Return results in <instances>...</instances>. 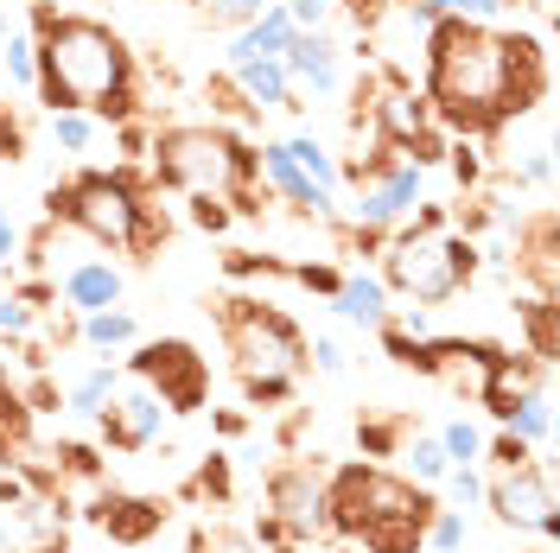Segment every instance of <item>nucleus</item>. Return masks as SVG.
I'll return each mask as SVG.
<instances>
[{
	"label": "nucleus",
	"instance_id": "nucleus-1",
	"mask_svg": "<svg viewBox=\"0 0 560 553\" xmlns=\"http://www.w3.org/2000/svg\"><path fill=\"white\" fill-rule=\"evenodd\" d=\"M420 70H427L420 96L433 108V121H446L465 140L510 128L548 90L541 38L478 26V20H433V33L420 38Z\"/></svg>",
	"mask_w": 560,
	"mask_h": 553
},
{
	"label": "nucleus",
	"instance_id": "nucleus-2",
	"mask_svg": "<svg viewBox=\"0 0 560 553\" xmlns=\"http://www.w3.org/2000/svg\"><path fill=\"white\" fill-rule=\"evenodd\" d=\"M33 38H38V90L45 108H77V115H135V51L128 38L90 20V13H58L33 7Z\"/></svg>",
	"mask_w": 560,
	"mask_h": 553
},
{
	"label": "nucleus",
	"instance_id": "nucleus-3",
	"mask_svg": "<svg viewBox=\"0 0 560 553\" xmlns=\"http://www.w3.org/2000/svg\"><path fill=\"white\" fill-rule=\"evenodd\" d=\"M433 496L415 478H395L376 464H345L331 484H325V516L331 534H345L370 553H420V534L433 521Z\"/></svg>",
	"mask_w": 560,
	"mask_h": 553
},
{
	"label": "nucleus",
	"instance_id": "nucleus-4",
	"mask_svg": "<svg viewBox=\"0 0 560 553\" xmlns=\"http://www.w3.org/2000/svg\"><path fill=\"white\" fill-rule=\"evenodd\" d=\"M153 178L178 191V198H210V204H230V216H255V146L217 121H178L153 134Z\"/></svg>",
	"mask_w": 560,
	"mask_h": 553
},
{
	"label": "nucleus",
	"instance_id": "nucleus-5",
	"mask_svg": "<svg viewBox=\"0 0 560 553\" xmlns=\"http://www.w3.org/2000/svg\"><path fill=\"white\" fill-rule=\"evenodd\" d=\"M217 331L230 350V369L243 381V395L255 408H280L293 401V388L306 381V331L268 299H223L217 306Z\"/></svg>",
	"mask_w": 560,
	"mask_h": 553
},
{
	"label": "nucleus",
	"instance_id": "nucleus-6",
	"mask_svg": "<svg viewBox=\"0 0 560 553\" xmlns=\"http://www.w3.org/2000/svg\"><path fill=\"white\" fill-rule=\"evenodd\" d=\"M51 223L77 230L90 248L140 255L166 236V216H153L147 191L128 173H77L51 191Z\"/></svg>",
	"mask_w": 560,
	"mask_h": 553
},
{
	"label": "nucleus",
	"instance_id": "nucleus-7",
	"mask_svg": "<svg viewBox=\"0 0 560 553\" xmlns=\"http://www.w3.org/2000/svg\"><path fill=\"white\" fill-rule=\"evenodd\" d=\"M478 274V243L458 236L440 210H420L415 230H401L383 248V286L401 293L408 306H446Z\"/></svg>",
	"mask_w": 560,
	"mask_h": 553
},
{
	"label": "nucleus",
	"instance_id": "nucleus-8",
	"mask_svg": "<svg viewBox=\"0 0 560 553\" xmlns=\"http://www.w3.org/2000/svg\"><path fill=\"white\" fill-rule=\"evenodd\" d=\"M350 185H357V204H350L357 236H388V230H401L420 204V166L415 160H376L370 173L350 166Z\"/></svg>",
	"mask_w": 560,
	"mask_h": 553
},
{
	"label": "nucleus",
	"instance_id": "nucleus-9",
	"mask_svg": "<svg viewBox=\"0 0 560 553\" xmlns=\"http://www.w3.org/2000/svg\"><path fill=\"white\" fill-rule=\"evenodd\" d=\"M485 503L497 509V521H503V528H528V534H541V541H555V534H560L555 478H548V464H541V458L497 471V478L485 484Z\"/></svg>",
	"mask_w": 560,
	"mask_h": 553
},
{
	"label": "nucleus",
	"instance_id": "nucleus-10",
	"mask_svg": "<svg viewBox=\"0 0 560 553\" xmlns=\"http://www.w3.org/2000/svg\"><path fill=\"white\" fill-rule=\"evenodd\" d=\"M128 369H135V381H147L160 401H166V414H191V408H205V356L191 344H178V338H160V344H140L135 356H128Z\"/></svg>",
	"mask_w": 560,
	"mask_h": 553
},
{
	"label": "nucleus",
	"instance_id": "nucleus-11",
	"mask_svg": "<svg viewBox=\"0 0 560 553\" xmlns=\"http://www.w3.org/2000/svg\"><path fill=\"white\" fill-rule=\"evenodd\" d=\"M268 516L287 528V541L331 534V516H325V484L313 478V464H280L275 478H268Z\"/></svg>",
	"mask_w": 560,
	"mask_h": 553
},
{
	"label": "nucleus",
	"instance_id": "nucleus-12",
	"mask_svg": "<svg viewBox=\"0 0 560 553\" xmlns=\"http://www.w3.org/2000/svg\"><path fill=\"white\" fill-rule=\"evenodd\" d=\"M96 420H103V439L115 451H147L160 439V426H166V401H160L147 381H135V388H115Z\"/></svg>",
	"mask_w": 560,
	"mask_h": 553
},
{
	"label": "nucleus",
	"instance_id": "nucleus-13",
	"mask_svg": "<svg viewBox=\"0 0 560 553\" xmlns=\"http://www.w3.org/2000/svg\"><path fill=\"white\" fill-rule=\"evenodd\" d=\"M280 64L293 77V90H313V96H338L345 90V51L331 45V33H293Z\"/></svg>",
	"mask_w": 560,
	"mask_h": 553
},
{
	"label": "nucleus",
	"instance_id": "nucleus-14",
	"mask_svg": "<svg viewBox=\"0 0 560 553\" xmlns=\"http://www.w3.org/2000/svg\"><path fill=\"white\" fill-rule=\"evenodd\" d=\"M255 173H261V185H268L275 198H287L293 210H306V216H331V198H325V191H318L300 166H293V153H287L280 140L255 146Z\"/></svg>",
	"mask_w": 560,
	"mask_h": 553
},
{
	"label": "nucleus",
	"instance_id": "nucleus-15",
	"mask_svg": "<svg viewBox=\"0 0 560 553\" xmlns=\"http://www.w3.org/2000/svg\"><path fill=\"white\" fill-rule=\"evenodd\" d=\"M58 293H65V306L83 318V311L121 306V293H128V274H121L115 261H70L65 280H58Z\"/></svg>",
	"mask_w": 560,
	"mask_h": 553
},
{
	"label": "nucleus",
	"instance_id": "nucleus-16",
	"mask_svg": "<svg viewBox=\"0 0 560 553\" xmlns=\"http://www.w3.org/2000/svg\"><path fill=\"white\" fill-rule=\"evenodd\" d=\"M230 90H236L255 115H261V108H306L280 58H248V64H230Z\"/></svg>",
	"mask_w": 560,
	"mask_h": 553
},
{
	"label": "nucleus",
	"instance_id": "nucleus-17",
	"mask_svg": "<svg viewBox=\"0 0 560 553\" xmlns=\"http://www.w3.org/2000/svg\"><path fill=\"white\" fill-rule=\"evenodd\" d=\"M331 311H338L345 325H363V331H376L383 318H395L383 274H370V268H350V274H338V286H331Z\"/></svg>",
	"mask_w": 560,
	"mask_h": 553
},
{
	"label": "nucleus",
	"instance_id": "nucleus-18",
	"mask_svg": "<svg viewBox=\"0 0 560 553\" xmlns=\"http://www.w3.org/2000/svg\"><path fill=\"white\" fill-rule=\"evenodd\" d=\"M293 33H300V26L287 20V7L275 0V7H261V13H255L248 26H236V33H230V51H223V64H248V58H280Z\"/></svg>",
	"mask_w": 560,
	"mask_h": 553
},
{
	"label": "nucleus",
	"instance_id": "nucleus-19",
	"mask_svg": "<svg viewBox=\"0 0 560 553\" xmlns=\"http://www.w3.org/2000/svg\"><path fill=\"white\" fill-rule=\"evenodd\" d=\"M96 521L108 528V541L135 548V541H147V534L166 521V509H160L153 496H103V503H96Z\"/></svg>",
	"mask_w": 560,
	"mask_h": 553
},
{
	"label": "nucleus",
	"instance_id": "nucleus-20",
	"mask_svg": "<svg viewBox=\"0 0 560 553\" xmlns=\"http://www.w3.org/2000/svg\"><path fill=\"white\" fill-rule=\"evenodd\" d=\"M0 77H7L20 96L38 90V38H33V26H7V38H0Z\"/></svg>",
	"mask_w": 560,
	"mask_h": 553
},
{
	"label": "nucleus",
	"instance_id": "nucleus-21",
	"mask_svg": "<svg viewBox=\"0 0 560 553\" xmlns=\"http://www.w3.org/2000/svg\"><path fill=\"white\" fill-rule=\"evenodd\" d=\"M77 338H83L90 350H128V344H140V318H135V311H121V306L83 311Z\"/></svg>",
	"mask_w": 560,
	"mask_h": 553
},
{
	"label": "nucleus",
	"instance_id": "nucleus-22",
	"mask_svg": "<svg viewBox=\"0 0 560 553\" xmlns=\"http://www.w3.org/2000/svg\"><path fill=\"white\" fill-rule=\"evenodd\" d=\"M503 426H510L516 439H528V446H548V439H555V401H548V388H528L523 401H510Z\"/></svg>",
	"mask_w": 560,
	"mask_h": 553
},
{
	"label": "nucleus",
	"instance_id": "nucleus-23",
	"mask_svg": "<svg viewBox=\"0 0 560 553\" xmlns=\"http://www.w3.org/2000/svg\"><path fill=\"white\" fill-rule=\"evenodd\" d=\"M280 146L293 153V166L313 178L325 198H338V191H345V166H338V160H331V153H325V146H318L313 134H293V140H280Z\"/></svg>",
	"mask_w": 560,
	"mask_h": 553
},
{
	"label": "nucleus",
	"instance_id": "nucleus-24",
	"mask_svg": "<svg viewBox=\"0 0 560 553\" xmlns=\"http://www.w3.org/2000/svg\"><path fill=\"white\" fill-rule=\"evenodd\" d=\"M115 388H121V369H115V363H96V369H83V376L70 381V395H65V408L70 414H103L108 408V395H115Z\"/></svg>",
	"mask_w": 560,
	"mask_h": 553
},
{
	"label": "nucleus",
	"instance_id": "nucleus-25",
	"mask_svg": "<svg viewBox=\"0 0 560 553\" xmlns=\"http://www.w3.org/2000/svg\"><path fill=\"white\" fill-rule=\"evenodd\" d=\"M516 255H523V268L535 274L541 299H555V216H535V230H528V248H516Z\"/></svg>",
	"mask_w": 560,
	"mask_h": 553
},
{
	"label": "nucleus",
	"instance_id": "nucleus-26",
	"mask_svg": "<svg viewBox=\"0 0 560 553\" xmlns=\"http://www.w3.org/2000/svg\"><path fill=\"white\" fill-rule=\"evenodd\" d=\"M401 458H408V471H415V484H440L446 478V446H440V433H415L408 446H401Z\"/></svg>",
	"mask_w": 560,
	"mask_h": 553
},
{
	"label": "nucleus",
	"instance_id": "nucleus-27",
	"mask_svg": "<svg viewBox=\"0 0 560 553\" xmlns=\"http://www.w3.org/2000/svg\"><path fill=\"white\" fill-rule=\"evenodd\" d=\"M51 140H58V153H90L96 146V115H77V108H58L51 115Z\"/></svg>",
	"mask_w": 560,
	"mask_h": 553
},
{
	"label": "nucleus",
	"instance_id": "nucleus-28",
	"mask_svg": "<svg viewBox=\"0 0 560 553\" xmlns=\"http://www.w3.org/2000/svg\"><path fill=\"white\" fill-rule=\"evenodd\" d=\"M440 446H446L453 464H478V458H485V433H478L471 420H446V426H440Z\"/></svg>",
	"mask_w": 560,
	"mask_h": 553
},
{
	"label": "nucleus",
	"instance_id": "nucleus-29",
	"mask_svg": "<svg viewBox=\"0 0 560 553\" xmlns=\"http://www.w3.org/2000/svg\"><path fill=\"white\" fill-rule=\"evenodd\" d=\"M420 548H433V553H458L465 548V509H433L427 534H420Z\"/></svg>",
	"mask_w": 560,
	"mask_h": 553
},
{
	"label": "nucleus",
	"instance_id": "nucleus-30",
	"mask_svg": "<svg viewBox=\"0 0 560 553\" xmlns=\"http://www.w3.org/2000/svg\"><path fill=\"white\" fill-rule=\"evenodd\" d=\"M446 496H453V509H471V503H485V471L478 464H446Z\"/></svg>",
	"mask_w": 560,
	"mask_h": 553
},
{
	"label": "nucleus",
	"instance_id": "nucleus-31",
	"mask_svg": "<svg viewBox=\"0 0 560 553\" xmlns=\"http://www.w3.org/2000/svg\"><path fill=\"white\" fill-rule=\"evenodd\" d=\"M280 7H287V20H293L300 33H325V26L338 20L345 0H280Z\"/></svg>",
	"mask_w": 560,
	"mask_h": 553
},
{
	"label": "nucleus",
	"instance_id": "nucleus-32",
	"mask_svg": "<svg viewBox=\"0 0 560 553\" xmlns=\"http://www.w3.org/2000/svg\"><path fill=\"white\" fill-rule=\"evenodd\" d=\"M306 369H318V376H345V369H350L345 344H338L331 331H318V338H306Z\"/></svg>",
	"mask_w": 560,
	"mask_h": 553
},
{
	"label": "nucleus",
	"instance_id": "nucleus-33",
	"mask_svg": "<svg viewBox=\"0 0 560 553\" xmlns=\"http://www.w3.org/2000/svg\"><path fill=\"white\" fill-rule=\"evenodd\" d=\"M503 7H510V0H433L440 20H478V26H497Z\"/></svg>",
	"mask_w": 560,
	"mask_h": 553
},
{
	"label": "nucleus",
	"instance_id": "nucleus-34",
	"mask_svg": "<svg viewBox=\"0 0 560 553\" xmlns=\"http://www.w3.org/2000/svg\"><path fill=\"white\" fill-rule=\"evenodd\" d=\"M205 20H217V26H248L261 7H275V0H191Z\"/></svg>",
	"mask_w": 560,
	"mask_h": 553
},
{
	"label": "nucleus",
	"instance_id": "nucleus-35",
	"mask_svg": "<svg viewBox=\"0 0 560 553\" xmlns=\"http://www.w3.org/2000/svg\"><path fill=\"white\" fill-rule=\"evenodd\" d=\"M38 311L20 299V293H0V338H33Z\"/></svg>",
	"mask_w": 560,
	"mask_h": 553
},
{
	"label": "nucleus",
	"instance_id": "nucleus-36",
	"mask_svg": "<svg viewBox=\"0 0 560 553\" xmlns=\"http://www.w3.org/2000/svg\"><path fill=\"white\" fill-rule=\"evenodd\" d=\"M191 553H255L248 534H230V528H198L191 534Z\"/></svg>",
	"mask_w": 560,
	"mask_h": 553
},
{
	"label": "nucleus",
	"instance_id": "nucleus-37",
	"mask_svg": "<svg viewBox=\"0 0 560 553\" xmlns=\"http://www.w3.org/2000/svg\"><path fill=\"white\" fill-rule=\"evenodd\" d=\"M528 458H535V446H528V439H516L510 426L490 439V464H497V471H510V464H528Z\"/></svg>",
	"mask_w": 560,
	"mask_h": 553
},
{
	"label": "nucleus",
	"instance_id": "nucleus-38",
	"mask_svg": "<svg viewBox=\"0 0 560 553\" xmlns=\"http://www.w3.org/2000/svg\"><path fill=\"white\" fill-rule=\"evenodd\" d=\"M516 178H523V185H548V178H555V153H548V146H528Z\"/></svg>",
	"mask_w": 560,
	"mask_h": 553
},
{
	"label": "nucleus",
	"instance_id": "nucleus-39",
	"mask_svg": "<svg viewBox=\"0 0 560 553\" xmlns=\"http://www.w3.org/2000/svg\"><path fill=\"white\" fill-rule=\"evenodd\" d=\"M198 496H217V503H223V496H230V464H223V458H210L205 471H198Z\"/></svg>",
	"mask_w": 560,
	"mask_h": 553
},
{
	"label": "nucleus",
	"instance_id": "nucleus-40",
	"mask_svg": "<svg viewBox=\"0 0 560 553\" xmlns=\"http://www.w3.org/2000/svg\"><path fill=\"white\" fill-rule=\"evenodd\" d=\"M0 153H7V160L26 153V134H20V115H13V108H0Z\"/></svg>",
	"mask_w": 560,
	"mask_h": 553
},
{
	"label": "nucleus",
	"instance_id": "nucleus-41",
	"mask_svg": "<svg viewBox=\"0 0 560 553\" xmlns=\"http://www.w3.org/2000/svg\"><path fill=\"white\" fill-rule=\"evenodd\" d=\"M20 248H26V236H20V223L0 210V268H13L20 261Z\"/></svg>",
	"mask_w": 560,
	"mask_h": 553
},
{
	"label": "nucleus",
	"instance_id": "nucleus-42",
	"mask_svg": "<svg viewBox=\"0 0 560 553\" xmlns=\"http://www.w3.org/2000/svg\"><path fill=\"white\" fill-rule=\"evenodd\" d=\"M191 223H198V230H230V204H210V198H191Z\"/></svg>",
	"mask_w": 560,
	"mask_h": 553
},
{
	"label": "nucleus",
	"instance_id": "nucleus-43",
	"mask_svg": "<svg viewBox=\"0 0 560 553\" xmlns=\"http://www.w3.org/2000/svg\"><path fill=\"white\" fill-rule=\"evenodd\" d=\"M217 433L223 439H243V414H217Z\"/></svg>",
	"mask_w": 560,
	"mask_h": 553
},
{
	"label": "nucleus",
	"instance_id": "nucleus-44",
	"mask_svg": "<svg viewBox=\"0 0 560 553\" xmlns=\"http://www.w3.org/2000/svg\"><path fill=\"white\" fill-rule=\"evenodd\" d=\"M20 548V528H13V521H0V553H13Z\"/></svg>",
	"mask_w": 560,
	"mask_h": 553
},
{
	"label": "nucleus",
	"instance_id": "nucleus-45",
	"mask_svg": "<svg viewBox=\"0 0 560 553\" xmlns=\"http://www.w3.org/2000/svg\"><path fill=\"white\" fill-rule=\"evenodd\" d=\"M338 553H370V548H357V541H345V548H338Z\"/></svg>",
	"mask_w": 560,
	"mask_h": 553
},
{
	"label": "nucleus",
	"instance_id": "nucleus-46",
	"mask_svg": "<svg viewBox=\"0 0 560 553\" xmlns=\"http://www.w3.org/2000/svg\"><path fill=\"white\" fill-rule=\"evenodd\" d=\"M535 7H541V13H555V0H535Z\"/></svg>",
	"mask_w": 560,
	"mask_h": 553
},
{
	"label": "nucleus",
	"instance_id": "nucleus-47",
	"mask_svg": "<svg viewBox=\"0 0 560 553\" xmlns=\"http://www.w3.org/2000/svg\"><path fill=\"white\" fill-rule=\"evenodd\" d=\"M0 38H7V7H0Z\"/></svg>",
	"mask_w": 560,
	"mask_h": 553
},
{
	"label": "nucleus",
	"instance_id": "nucleus-48",
	"mask_svg": "<svg viewBox=\"0 0 560 553\" xmlns=\"http://www.w3.org/2000/svg\"><path fill=\"white\" fill-rule=\"evenodd\" d=\"M33 7H58V0H33Z\"/></svg>",
	"mask_w": 560,
	"mask_h": 553
},
{
	"label": "nucleus",
	"instance_id": "nucleus-49",
	"mask_svg": "<svg viewBox=\"0 0 560 553\" xmlns=\"http://www.w3.org/2000/svg\"><path fill=\"white\" fill-rule=\"evenodd\" d=\"M535 553H548V548H535Z\"/></svg>",
	"mask_w": 560,
	"mask_h": 553
}]
</instances>
